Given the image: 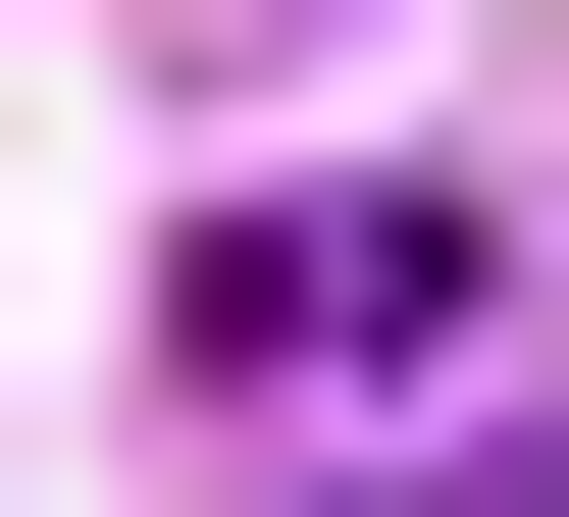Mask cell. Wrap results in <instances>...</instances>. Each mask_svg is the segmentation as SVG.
I'll return each instance as SVG.
<instances>
[{
	"label": "cell",
	"instance_id": "obj_1",
	"mask_svg": "<svg viewBox=\"0 0 569 517\" xmlns=\"http://www.w3.org/2000/svg\"><path fill=\"white\" fill-rule=\"evenodd\" d=\"M415 362H466V207H208V259H156V414H208V466H362Z\"/></svg>",
	"mask_w": 569,
	"mask_h": 517
}]
</instances>
